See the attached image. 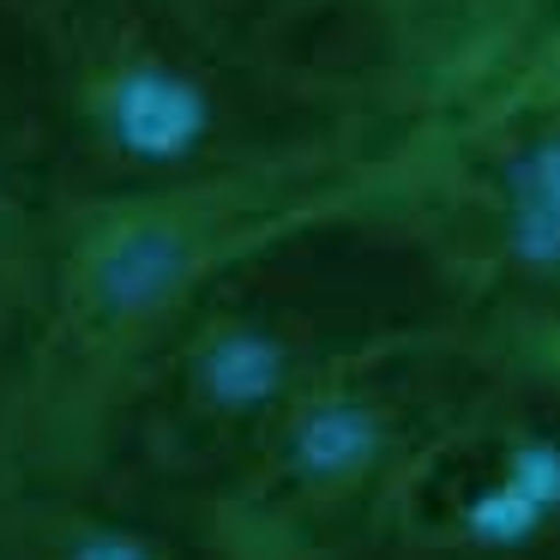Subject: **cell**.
<instances>
[{"instance_id":"cell-6","label":"cell","mask_w":560,"mask_h":560,"mask_svg":"<svg viewBox=\"0 0 560 560\" xmlns=\"http://www.w3.org/2000/svg\"><path fill=\"white\" fill-rule=\"evenodd\" d=\"M242 79L368 145L434 127L530 61L560 0H170Z\"/></svg>"},{"instance_id":"cell-3","label":"cell","mask_w":560,"mask_h":560,"mask_svg":"<svg viewBox=\"0 0 560 560\" xmlns=\"http://www.w3.org/2000/svg\"><path fill=\"white\" fill-rule=\"evenodd\" d=\"M386 151H307L55 211V283L31 380L0 428L7 482H85L115 410L247 254L355 199Z\"/></svg>"},{"instance_id":"cell-11","label":"cell","mask_w":560,"mask_h":560,"mask_svg":"<svg viewBox=\"0 0 560 560\" xmlns=\"http://www.w3.org/2000/svg\"><path fill=\"white\" fill-rule=\"evenodd\" d=\"M548 37H555V43H560V7H555V31H548Z\"/></svg>"},{"instance_id":"cell-8","label":"cell","mask_w":560,"mask_h":560,"mask_svg":"<svg viewBox=\"0 0 560 560\" xmlns=\"http://www.w3.org/2000/svg\"><path fill=\"white\" fill-rule=\"evenodd\" d=\"M0 524L13 560H223L199 524L97 482H7Z\"/></svg>"},{"instance_id":"cell-5","label":"cell","mask_w":560,"mask_h":560,"mask_svg":"<svg viewBox=\"0 0 560 560\" xmlns=\"http://www.w3.org/2000/svg\"><path fill=\"white\" fill-rule=\"evenodd\" d=\"M494 362L452 319L362 343L271 422L199 530L223 560H368L410 476Z\"/></svg>"},{"instance_id":"cell-9","label":"cell","mask_w":560,"mask_h":560,"mask_svg":"<svg viewBox=\"0 0 560 560\" xmlns=\"http://www.w3.org/2000/svg\"><path fill=\"white\" fill-rule=\"evenodd\" d=\"M55 235H61V218L0 175V428L13 416L43 343L49 283H55Z\"/></svg>"},{"instance_id":"cell-10","label":"cell","mask_w":560,"mask_h":560,"mask_svg":"<svg viewBox=\"0 0 560 560\" xmlns=\"http://www.w3.org/2000/svg\"><path fill=\"white\" fill-rule=\"evenodd\" d=\"M0 560H13V548H7V524H0Z\"/></svg>"},{"instance_id":"cell-1","label":"cell","mask_w":560,"mask_h":560,"mask_svg":"<svg viewBox=\"0 0 560 560\" xmlns=\"http://www.w3.org/2000/svg\"><path fill=\"white\" fill-rule=\"evenodd\" d=\"M416 319H446L428 271L343 199L223 271L127 392L85 482L199 524L326 368Z\"/></svg>"},{"instance_id":"cell-7","label":"cell","mask_w":560,"mask_h":560,"mask_svg":"<svg viewBox=\"0 0 560 560\" xmlns=\"http://www.w3.org/2000/svg\"><path fill=\"white\" fill-rule=\"evenodd\" d=\"M368 560H560V368L494 362Z\"/></svg>"},{"instance_id":"cell-2","label":"cell","mask_w":560,"mask_h":560,"mask_svg":"<svg viewBox=\"0 0 560 560\" xmlns=\"http://www.w3.org/2000/svg\"><path fill=\"white\" fill-rule=\"evenodd\" d=\"M307 151H392L242 79L170 0H0V175L73 211Z\"/></svg>"},{"instance_id":"cell-4","label":"cell","mask_w":560,"mask_h":560,"mask_svg":"<svg viewBox=\"0 0 560 560\" xmlns=\"http://www.w3.org/2000/svg\"><path fill=\"white\" fill-rule=\"evenodd\" d=\"M362 211L428 271L452 326L500 362L560 368V43L398 139Z\"/></svg>"}]
</instances>
